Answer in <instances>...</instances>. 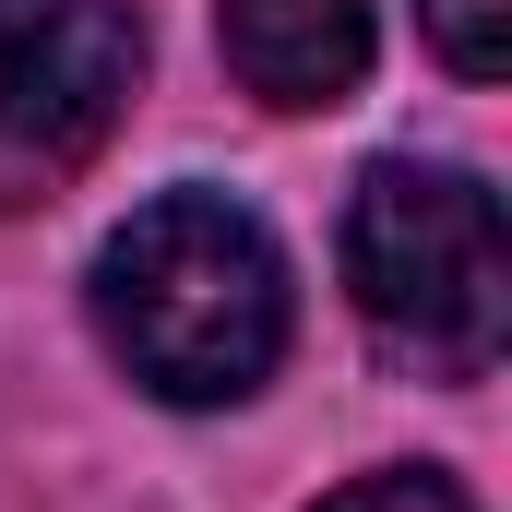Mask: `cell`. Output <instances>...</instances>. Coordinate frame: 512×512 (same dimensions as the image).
Returning <instances> with one entry per match:
<instances>
[{
  "mask_svg": "<svg viewBox=\"0 0 512 512\" xmlns=\"http://www.w3.org/2000/svg\"><path fill=\"white\" fill-rule=\"evenodd\" d=\"M96 346L155 405H239L286 358V251L251 203L227 191H155L131 203L96 251Z\"/></svg>",
  "mask_w": 512,
  "mask_h": 512,
  "instance_id": "cell-1",
  "label": "cell"
},
{
  "mask_svg": "<svg viewBox=\"0 0 512 512\" xmlns=\"http://www.w3.org/2000/svg\"><path fill=\"white\" fill-rule=\"evenodd\" d=\"M346 298L393 370L489 382L512 346V239L501 191L441 155H382L346 191Z\"/></svg>",
  "mask_w": 512,
  "mask_h": 512,
  "instance_id": "cell-2",
  "label": "cell"
},
{
  "mask_svg": "<svg viewBox=\"0 0 512 512\" xmlns=\"http://www.w3.org/2000/svg\"><path fill=\"white\" fill-rule=\"evenodd\" d=\"M143 96L131 0H0V215L72 191Z\"/></svg>",
  "mask_w": 512,
  "mask_h": 512,
  "instance_id": "cell-3",
  "label": "cell"
},
{
  "mask_svg": "<svg viewBox=\"0 0 512 512\" xmlns=\"http://www.w3.org/2000/svg\"><path fill=\"white\" fill-rule=\"evenodd\" d=\"M215 36L262 108H346L370 84V0H215Z\"/></svg>",
  "mask_w": 512,
  "mask_h": 512,
  "instance_id": "cell-4",
  "label": "cell"
},
{
  "mask_svg": "<svg viewBox=\"0 0 512 512\" xmlns=\"http://www.w3.org/2000/svg\"><path fill=\"white\" fill-rule=\"evenodd\" d=\"M417 24H429V48L465 84H501L512 72V0H417Z\"/></svg>",
  "mask_w": 512,
  "mask_h": 512,
  "instance_id": "cell-5",
  "label": "cell"
},
{
  "mask_svg": "<svg viewBox=\"0 0 512 512\" xmlns=\"http://www.w3.org/2000/svg\"><path fill=\"white\" fill-rule=\"evenodd\" d=\"M310 512H477L453 477H429V465H382V477H346L334 501H310Z\"/></svg>",
  "mask_w": 512,
  "mask_h": 512,
  "instance_id": "cell-6",
  "label": "cell"
}]
</instances>
